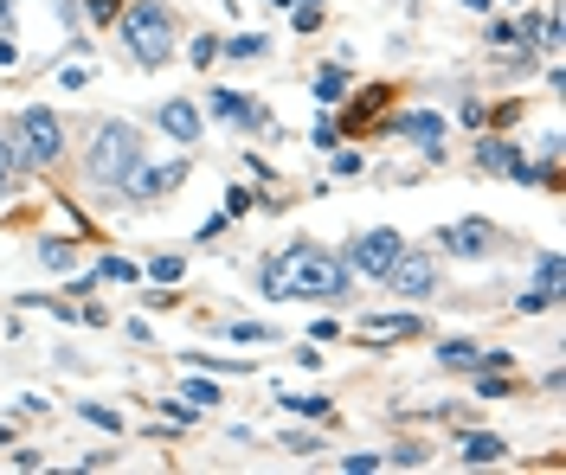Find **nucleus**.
Returning <instances> with one entry per match:
<instances>
[{"instance_id":"obj_16","label":"nucleus","mask_w":566,"mask_h":475,"mask_svg":"<svg viewBox=\"0 0 566 475\" xmlns=\"http://www.w3.org/2000/svg\"><path fill=\"white\" fill-rule=\"evenodd\" d=\"M438 360H444V367H476L482 347H476V341H444V347H438Z\"/></svg>"},{"instance_id":"obj_7","label":"nucleus","mask_w":566,"mask_h":475,"mask_svg":"<svg viewBox=\"0 0 566 475\" xmlns=\"http://www.w3.org/2000/svg\"><path fill=\"white\" fill-rule=\"evenodd\" d=\"M387 276H393L399 296H431V289H438V270H431V257H419V250H399Z\"/></svg>"},{"instance_id":"obj_36","label":"nucleus","mask_w":566,"mask_h":475,"mask_svg":"<svg viewBox=\"0 0 566 475\" xmlns=\"http://www.w3.org/2000/svg\"><path fill=\"white\" fill-rule=\"evenodd\" d=\"M0 443H7V431H0Z\"/></svg>"},{"instance_id":"obj_23","label":"nucleus","mask_w":566,"mask_h":475,"mask_svg":"<svg viewBox=\"0 0 566 475\" xmlns=\"http://www.w3.org/2000/svg\"><path fill=\"white\" fill-rule=\"evenodd\" d=\"M97 276H103V283H129V276H136V264H123V257H110V264H103Z\"/></svg>"},{"instance_id":"obj_32","label":"nucleus","mask_w":566,"mask_h":475,"mask_svg":"<svg viewBox=\"0 0 566 475\" xmlns=\"http://www.w3.org/2000/svg\"><path fill=\"white\" fill-rule=\"evenodd\" d=\"M464 7H470V13H482V7H490V0H464Z\"/></svg>"},{"instance_id":"obj_3","label":"nucleus","mask_w":566,"mask_h":475,"mask_svg":"<svg viewBox=\"0 0 566 475\" xmlns=\"http://www.w3.org/2000/svg\"><path fill=\"white\" fill-rule=\"evenodd\" d=\"M136 161H142V135L129 123H103L97 129V148H91V180L97 186H123L129 174H136Z\"/></svg>"},{"instance_id":"obj_25","label":"nucleus","mask_w":566,"mask_h":475,"mask_svg":"<svg viewBox=\"0 0 566 475\" xmlns=\"http://www.w3.org/2000/svg\"><path fill=\"white\" fill-rule=\"evenodd\" d=\"M148 276H155V283H174V276H180V257H155Z\"/></svg>"},{"instance_id":"obj_13","label":"nucleus","mask_w":566,"mask_h":475,"mask_svg":"<svg viewBox=\"0 0 566 475\" xmlns=\"http://www.w3.org/2000/svg\"><path fill=\"white\" fill-rule=\"evenodd\" d=\"M490 238H496V232L482 226V218H464V226H450V232H444V244L457 250V257H476V250H490Z\"/></svg>"},{"instance_id":"obj_27","label":"nucleus","mask_w":566,"mask_h":475,"mask_svg":"<svg viewBox=\"0 0 566 475\" xmlns=\"http://www.w3.org/2000/svg\"><path fill=\"white\" fill-rule=\"evenodd\" d=\"M232 341H271V328H258V321H238V328H232Z\"/></svg>"},{"instance_id":"obj_1","label":"nucleus","mask_w":566,"mask_h":475,"mask_svg":"<svg viewBox=\"0 0 566 475\" xmlns=\"http://www.w3.org/2000/svg\"><path fill=\"white\" fill-rule=\"evenodd\" d=\"M264 296H347V270L315 244H290L264 264Z\"/></svg>"},{"instance_id":"obj_28","label":"nucleus","mask_w":566,"mask_h":475,"mask_svg":"<svg viewBox=\"0 0 566 475\" xmlns=\"http://www.w3.org/2000/svg\"><path fill=\"white\" fill-rule=\"evenodd\" d=\"M283 405H290V411H315V417L329 411V399H296V392H283Z\"/></svg>"},{"instance_id":"obj_21","label":"nucleus","mask_w":566,"mask_h":475,"mask_svg":"<svg viewBox=\"0 0 566 475\" xmlns=\"http://www.w3.org/2000/svg\"><path fill=\"white\" fill-rule=\"evenodd\" d=\"M226 51H232V59H258V51H264V39H258V33H238Z\"/></svg>"},{"instance_id":"obj_33","label":"nucleus","mask_w":566,"mask_h":475,"mask_svg":"<svg viewBox=\"0 0 566 475\" xmlns=\"http://www.w3.org/2000/svg\"><path fill=\"white\" fill-rule=\"evenodd\" d=\"M0 26H7V0H0Z\"/></svg>"},{"instance_id":"obj_12","label":"nucleus","mask_w":566,"mask_h":475,"mask_svg":"<svg viewBox=\"0 0 566 475\" xmlns=\"http://www.w3.org/2000/svg\"><path fill=\"white\" fill-rule=\"evenodd\" d=\"M419 334V315H373L361 321V341H412Z\"/></svg>"},{"instance_id":"obj_24","label":"nucleus","mask_w":566,"mask_h":475,"mask_svg":"<svg viewBox=\"0 0 566 475\" xmlns=\"http://www.w3.org/2000/svg\"><path fill=\"white\" fill-rule=\"evenodd\" d=\"M283 443H290V450H296V456H315V450H322V437H309V431H290Z\"/></svg>"},{"instance_id":"obj_5","label":"nucleus","mask_w":566,"mask_h":475,"mask_svg":"<svg viewBox=\"0 0 566 475\" xmlns=\"http://www.w3.org/2000/svg\"><path fill=\"white\" fill-rule=\"evenodd\" d=\"M399 250H406V244H399V232H367V238L347 244V264H355L361 276H387Z\"/></svg>"},{"instance_id":"obj_22","label":"nucleus","mask_w":566,"mask_h":475,"mask_svg":"<svg viewBox=\"0 0 566 475\" xmlns=\"http://www.w3.org/2000/svg\"><path fill=\"white\" fill-rule=\"evenodd\" d=\"M180 399H187V405H212V399H219V385H206V379H194V385H187Z\"/></svg>"},{"instance_id":"obj_6","label":"nucleus","mask_w":566,"mask_h":475,"mask_svg":"<svg viewBox=\"0 0 566 475\" xmlns=\"http://www.w3.org/2000/svg\"><path fill=\"white\" fill-rule=\"evenodd\" d=\"M476 161L482 167H496V174H508V180H522V186H534V180H547L541 167H534L522 148H508V142H476Z\"/></svg>"},{"instance_id":"obj_10","label":"nucleus","mask_w":566,"mask_h":475,"mask_svg":"<svg viewBox=\"0 0 566 475\" xmlns=\"http://www.w3.org/2000/svg\"><path fill=\"white\" fill-rule=\"evenodd\" d=\"M187 180V161H168V167H148V174H129V186H136V200H161V193H174Z\"/></svg>"},{"instance_id":"obj_29","label":"nucleus","mask_w":566,"mask_h":475,"mask_svg":"<svg viewBox=\"0 0 566 475\" xmlns=\"http://www.w3.org/2000/svg\"><path fill=\"white\" fill-rule=\"evenodd\" d=\"M476 399H502V373H482L476 379Z\"/></svg>"},{"instance_id":"obj_35","label":"nucleus","mask_w":566,"mask_h":475,"mask_svg":"<svg viewBox=\"0 0 566 475\" xmlns=\"http://www.w3.org/2000/svg\"><path fill=\"white\" fill-rule=\"evenodd\" d=\"M0 193H7V174H0Z\"/></svg>"},{"instance_id":"obj_34","label":"nucleus","mask_w":566,"mask_h":475,"mask_svg":"<svg viewBox=\"0 0 566 475\" xmlns=\"http://www.w3.org/2000/svg\"><path fill=\"white\" fill-rule=\"evenodd\" d=\"M271 7H290V0H271Z\"/></svg>"},{"instance_id":"obj_18","label":"nucleus","mask_w":566,"mask_h":475,"mask_svg":"<svg viewBox=\"0 0 566 475\" xmlns=\"http://www.w3.org/2000/svg\"><path fill=\"white\" fill-rule=\"evenodd\" d=\"M26 167V148H20V135H0V174H20Z\"/></svg>"},{"instance_id":"obj_9","label":"nucleus","mask_w":566,"mask_h":475,"mask_svg":"<svg viewBox=\"0 0 566 475\" xmlns=\"http://www.w3.org/2000/svg\"><path fill=\"white\" fill-rule=\"evenodd\" d=\"M393 135H406V142H419L425 154H438V148H444V123L431 116V109H412V116H399V123H393Z\"/></svg>"},{"instance_id":"obj_31","label":"nucleus","mask_w":566,"mask_h":475,"mask_svg":"<svg viewBox=\"0 0 566 475\" xmlns=\"http://www.w3.org/2000/svg\"><path fill=\"white\" fill-rule=\"evenodd\" d=\"M0 65H13V33H7V39H0Z\"/></svg>"},{"instance_id":"obj_14","label":"nucleus","mask_w":566,"mask_h":475,"mask_svg":"<svg viewBox=\"0 0 566 475\" xmlns=\"http://www.w3.org/2000/svg\"><path fill=\"white\" fill-rule=\"evenodd\" d=\"M212 109H219L226 123H245V129H271V116H264V109H251L245 97H232V91H212Z\"/></svg>"},{"instance_id":"obj_19","label":"nucleus","mask_w":566,"mask_h":475,"mask_svg":"<svg viewBox=\"0 0 566 475\" xmlns=\"http://www.w3.org/2000/svg\"><path fill=\"white\" fill-rule=\"evenodd\" d=\"M322 26V0H296V33H315Z\"/></svg>"},{"instance_id":"obj_17","label":"nucleus","mask_w":566,"mask_h":475,"mask_svg":"<svg viewBox=\"0 0 566 475\" xmlns=\"http://www.w3.org/2000/svg\"><path fill=\"white\" fill-rule=\"evenodd\" d=\"M341 97H347V77L341 71H322L315 77V103H341Z\"/></svg>"},{"instance_id":"obj_4","label":"nucleus","mask_w":566,"mask_h":475,"mask_svg":"<svg viewBox=\"0 0 566 475\" xmlns=\"http://www.w3.org/2000/svg\"><path fill=\"white\" fill-rule=\"evenodd\" d=\"M20 148H26V161L52 167V161L65 154V129H59V116H52V109H26V116H20Z\"/></svg>"},{"instance_id":"obj_2","label":"nucleus","mask_w":566,"mask_h":475,"mask_svg":"<svg viewBox=\"0 0 566 475\" xmlns=\"http://www.w3.org/2000/svg\"><path fill=\"white\" fill-rule=\"evenodd\" d=\"M123 45L136 51L142 65H168V51H174V20L155 7V0H129V13H123Z\"/></svg>"},{"instance_id":"obj_8","label":"nucleus","mask_w":566,"mask_h":475,"mask_svg":"<svg viewBox=\"0 0 566 475\" xmlns=\"http://www.w3.org/2000/svg\"><path fill=\"white\" fill-rule=\"evenodd\" d=\"M554 302H560V250H541V257H534V289L522 296V309L541 315V309H554Z\"/></svg>"},{"instance_id":"obj_26","label":"nucleus","mask_w":566,"mask_h":475,"mask_svg":"<svg viewBox=\"0 0 566 475\" xmlns=\"http://www.w3.org/2000/svg\"><path fill=\"white\" fill-rule=\"evenodd\" d=\"M77 411H84L91 424H103V431H116V411H110V405H77Z\"/></svg>"},{"instance_id":"obj_20","label":"nucleus","mask_w":566,"mask_h":475,"mask_svg":"<svg viewBox=\"0 0 566 475\" xmlns=\"http://www.w3.org/2000/svg\"><path fill=\"white\" fill-rule=\"evenodd\" d=\"M39 264H52V270H71V244H59V238H52V244H39Z\"/></svg>"},{"instance_id":"obj_30","label":"nucleus","mask_w":566,"mask_h":475,"mask_svg":"<svg viewBox=\"0 0 566 475\" xmlns=\"http://www.w3.org/2000/svg\"><path fill=\"white\" fill-rule=\"evenodd\" d=\"M219 59V39H194V65H212Z\"/></svg>"},{"instance_id":"obj_11","label":"nucleus","mask_w":566,"mask_h":475,"mask_svg":"<svg viewBox=\"0 0 566 475\" xmlns=\"http://www.w3.org/2000/svg\"><path fill=\"white\" fill-rule=\"evenodd\" d=\"M161 129H168L174 142H200V109H194V103H180V97H174V103H161Z\"/></svg>"},{"instance_id":"obj_15","label":"nucleus","mask_w":566,"mask_h":475,"mask_svg":"<svg viewBox=\"0 0 566 475\" xmlns=\"http://www.w3.org/2000/svg\"><path fill=\"white\" fill-rule=\"evenodd\" d=\"M502 456H508V443L496 431H470L464 437V463H502Z\"/></svg>"}]
</instances>
